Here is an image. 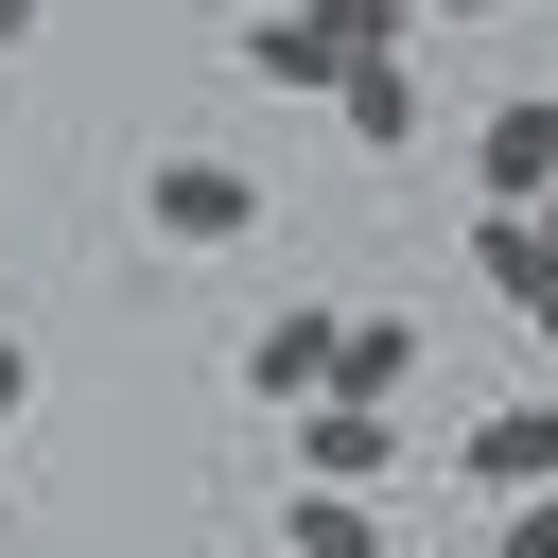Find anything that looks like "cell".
<instances>
[{
	"label": "cell",
	"mask_w": 558,
	"mask_h": 558,
	"mask_svg": "<svg viewBox=\"0 0 558 558\" xmlns=\"http://www.w3.org/2000/svg\"><path fill=\"white\" fill-rule=\"evenodd\" d=\"M140 227L209 262V244H244V227H262V174H244V157H192V140H174V157H140Z\"/></svg>",
	"instance_id": "cell-1"
},
{
	"label": "cell",
	"mask_w": 558,
	"mask_h": 558,
	"mask_svg": "<svg viewBox=\"0 0 558 558\" xmlns=\"http://www.w3.org/2000/svg\"><path fill=\"white\" fill-rule=\"evenodd\" d=\"M384 471H401L384 401H296V488H384Z\"/></svg>",
	"instance_id": "cell-2"
},
{
	"label": "cell",
	"mask_w": 558,
	"mask_h": 558,
	"mask_svg": "<svg viewBox=\"0 0 558 558\" xmlns=\"http://www.w3.org/2000/svg\"><path fill=\"white\" fill-rule=\"evenodd\" d=\"M471 174H488V209H541V192H558V105H541V87L488 105V122H471Z\"/></svg>",
	"instance_id": "cell-3"
},
{
	"label": "cell",
	"mask_w": 558,
	"mask_h": 558,
	"mask_svg": "<svg viewBox=\"0 0 558 558\" xmlns=\"http://www.w3.org/2000/svg\"><path fill=\"white\" fill-rule=\"evenodd\" d=\"M453 471H471V488H558V384H541V401H488V418L453 436Z\"/></svg>",
	"instance_id": "cell-4"
},
{
	"label": "cell",
	"mask_w": 558,
	"mask_h": 558,
	"mask_svg": "<svg viewBox=\"0 0 558 558\" xmlns=\"http://www.w3.org/2000/svg\"><path fill=\"white\" fill-rule=\"evenodd\" d=\"M314 384H331V314L296 296V314H262V331H244V401H314Z\"/></svg>",
	"instance_id": "cell-5"
},
{
	"label": "cell",
	"mask_w": 558,
	"mask_h": 558,
	"mask_svg": "<svg viewBox=\"0 0 558 558\" xmlns=\"http://www.w3.org/2000/svg\"><path fill=\"white\" fill-rule=\"evenodd\" d=\"M401 366H418L401 314H331V384H314V401H401Z\"/></svg>",
	"instance_id": "cell-6"
},
{
	"label": "cell",
	"mask_w": 558,
	"mask_h": 558,
	"mask_svg": "<svg viewBox=\"0 0 558 558\" xmlns=\"http://www.w3.org/2000/svg\"><path fill=\"white\" fill-rule=\"evenodd\" d=\"M331 105H349V140H366V157H401V140H418V70H401V52L331 70Z\"/></svg>",
	"instance_id": "cell-7"
},
{
	"label": "cell",
	"mask_w": 558,
	"mask_h": 558,
	"mask_svg": "<svg viewBox=\"0 0 558 558\" xmlns=\"http://www.w3.org/2000/svg\"><path fill=\"white\" fill-rule=\"evenodd\" d=\"M279 558H384V506H366V488H296Z\"/></svg>",
	"instance_id": "cell-8"
},
{
	"label": "cell",
	"mask_w": 558,
	"mask_h": 558,
	"mask_svg": "<svg viewBox=\"0 0 558 558\" xmlns=\"http://www.w3.org/2000/svg\"><path fill=\"white\" fill-rule=\"evenodd\" d=\"M244 70L296 87V105H331V35H314V17H244Z\"/></svg>",
	"instance_id": "cell-9"
},
{
	"label": "cell",
	"mask_w": 558,
	"mask_h": 558,
	"mask_svg": "<svg viewBox=\"0 0 558 558\" xmlns=\"http://www.w3.org/2000/svg\"><path fill=\"white\" fill-rule=\"evenodd\" d=\"M314 35H331V70H366V52H401L418 35V0H296Z\"/></svg>",
	"instance_id": "cell-10"
},
{
	"label": "cell",
	"mask_w": 558,
	"mask_h": 558,
	"mask_svg": "<svg viewBox=\"0 0 558 558\" xmlns=\"http://www.w3.org/2000/svg\"><path fill=\"white\" fill-rule=\"evenodd\" d=\"M471 262H488V279H506V296H541V279H558V262H541V227H523V209H488V227H471Z\"/></svg>",
	"instance_id": "cell-11"
},
{
	"label": "cell",
	"mask_w": 558,
	"mask_h": 558,
	"mask_svg": "<svg viewBox=\"0 0 558 558\" xmlns=\"http://www.w3.org/2000/svg\"><path fill=\"white\" fill-rule=\"evenodd\" d=\"M17 418H35V349L0 331V436H17Z\"/></svg>",
	"instance_id": "cell-12"
},
{
	"label": "cell",
	"mask_w": 558,
	"mask_h": 558,
	"mask_svg": "<svg viewBox=\"0 0 558 558\" xmlns=\"http://www.w3.org/2000/svg\"><path fill=\"white\" fill-rule=\"evenodd\" d=\"M35 17H52V0H0V52H17V35H35Z\"/></svg>",
	"instance_id": "cell-13"
},
{
	"label": "cell",
	"mask_w": 558,
	"mask_h": 558,
	"mask_svg": "<svg viewBox=\"0 0 558 558\" xmlns=\"http://www.w3.org/2000/svg\"><path fill=\"white\" fill-rule=\"evenodd\" d=\"M523 314H541V349H558V279H541V296H523Z\"/></svg>",
	"instance_id": "cell-14"
},
{
	"label": "cell",
	"mask_w": 558,
	"mask_h": 558,
	"mask_svg": "<svg viewBox=\"0 0 558 558\" xmlns=\"http://www.w3.org/2000/svg\"><path fill=\"white\" fill-rule=\"evenodd\" d=\"M436 17H506V0H436Z\"/></svg>",
	"instance_id": "cell-15"
},
{
	"label": "cell",
	"mask_w": 558,
	"mask_h": 558,
	"mask_svg": "<svg viewBox=\"0 0 558 558\" xmlns=\"http://www.w3.org/2000/svg\"><path fill=\"white\" fill-rule=\"evenodd\" d=\"M541 105H558V87H541Z\"/></svg>",
	"instance_id": "cell-16"
}]
</instances>
